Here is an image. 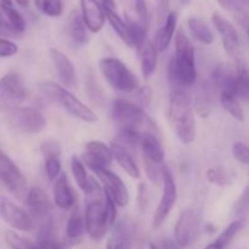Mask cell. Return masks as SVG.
Returning a JSON list of instances; mask_svg holds the SVG:
<instances>
[{"label": "cell", "instance_id": "1", "mask_svg": "<svg viewBox=\"0 0 249 249\" xmlns=\"http://www.w3.org/2000/svg\"><path fill=\"white\" fill-rule=\"evenodd\" d=\"M175 55L168 65V80L173 89L194 87L197 80L195 48L184 31H178L174 36Z\"/></svg>", "mask_w": 249, "mask_h": 249}, {"label": "cell", "instance_id": "2", "mask_svg": "<svg viewBox=\"0 0 249 249\" xmlns=\"http://www.w3.org/2000/svg\"><path fill=\"white\" fill-rule=\"evenodd\" d=\"M168 119L177 138L185 145L196 140L194 100L185 89H173L169 95Z\"/></svg>", "mask_w": 249, "mask_h": 249}, {"label": "cell", "instance_id": "3", "mask_svg": "<svg viewBox=\"0 0 249 249\" xmlns=\"http://www.w3.org/2000/svg\"><path fill=\"white\" fill-rule=\"evenodd\" d=\"M113 121L121 128L135 129L141 133H153L157 135L158 128L155 122L146 114L145 109L125 99H114L111 106Z\"/></svg>", "mask_w": 249, "mask_h": 249}, {"label": "cell", "instance_id": "4", "mask_svg": "<svg viewBox=\"0 0 249 249\" xmlns=\"http://www.w3.org/2000/svg\"><path fill=\"white\" fill-rule=\"evenodd\" d=\"M41 90L49 99L53 100L56 104L60 105L74 118L85 122V123H95L97 121V116L95 114V112L87 105L83 104L77 96H74L66 88L53 84V83H45L41 85Z\"/></svg>", "mask_w": 249, "mask_h": 249}, {"label": "cell", "instance_id": "5", "mask_svg": "<svg viewBox=\"0 0 249 249\" xmlns=\"http://www.w3.org/2000/svg\"><path fill=\"white\" fill-rule=\"evenodd\" d=\"M100 71L106 82L114 90L123 94L136 92L139 89V80L136 75L129 70L128 66L116 57H104L99 62Z\"/></svg>", "mask_w": 249, "mask_h": 249}, {"label": "cell", "instance_id": "6", "mask_svg": "<svg viewBox=\"0 0 249 249\" xmlns=\"http://www.w3.org/2000/svg\"><path fill=\"white\" fill-rule=\"evenodd\" d=\"M202 231V213L198 208H187L180 213L174 228L175 241L181 248L190 247L198 240Z\"/></svg>", "mask_w": 249, "mask_h": 249}, {"label": "cell", "instance_id": "7", "mask_svg": "<svg viewBox=\"0 0 249 249\" xmlns=\"http://www.w3.org/2000/svg\"><path fill=\"white\" fill-rule=\"evenodd\" d=\"M7 121L12 128L27 135L41 133L46 126L45 117L33 107H16L10 109Z\"/></svg>", "mask_w": 249, "mask_h": 249}, {"label": "cell", "instance_id": "8", "mask_svg": "<svg viewBox=\"0 0 249 249\" xmlns=\"http://www.w3.org/2000/svg\"><path fill=\"white\" fill-rule=\"evenodd\" d=\"M85 231L94 241H101L112 228L106 211L105 198L92 199L88 203L84 213Z\"/></svg>", "mask_w": 249, "mask_h": 249}, {"label": "cell", "instance_id": "9", "mask_svg": "<svg viewBox=\"0 0 249 249\" xmlns=\"http://www.w3.org/2000/svg\"><path fill=\"white\" fill-rule=\"evenodd\" d=\"M27 97L23 77L17 72H9L0 78V105L12 109L18 107Z\"/></svg>", "mask_w": 249, "mask_h": 249}, {"label": "cell", "instance_id": "10", "mask_svg": "<svg viewBox=\"0 0 249 249\" xmlns=\"http://www.w3.org/2000/svg\"><path fill=\"white\" fill-rule=\"evenodd\" d=\"M0 181L17 198L27 196V180L14 160L0 151Z\"/></svg>", "mask_w": 249, "mask_h": 249}, {"label": "cell", "instance_id": "11", "mask_svg": "<svg viewBox=\"0 0 249 249\" xmlns=\"http://www.w3.org/2000/svg\"><path fill=\"white\" fill-rule=\"evenodd\" d=\"M163 192L160 199L157 208H156L155 215H153V226L160 228L163 225L167 218L169 216L170 212L175 207L178 199V189L175 184V179L172 172L168 167L163 165Z\"/></svg>", "mask_w": 249, "mask_h": 249}, {"label": "cell", "instance_id": "12", "mask_svg": "<svg viewBox=\"0 0 249 249\" xmlns=\"http://www.w3.org/2000/svg\"><path fill=\"white\" fill-rule=\"evenodd\" d=\"M212 22H213V26L215 27L219 36H220L226 53L231 58L238 60L241 56V44L240 36H238L236 27L228 18L221 16L219 12H214L212 15Z\"/></svg>", "mask_w": 249, "mask_h": 249}, {"label": "cell", "instance_id": "13", "mask_svg": "<svg viewBox=\"0 0 249 249\" xmlns=\"http://www.w3.org/2000/svg\"><path fill=\"white\" fill-rule=\"evenodd\" d=\"M94 173L101 180L105 186V191L114 199L117 206L122 208L128 206L130 202V194L128 187L118 175L114 174L108 168H99Z\"/></svg>", "mask_w": 249, "mask_h": 249}, {"label": "cell", "instance_id": "14", "mask_svg": "<svg viewBox=\"0 0 249 249\" xmlns=\"http://www.w3.org/2000/svg\"><path fill=\"white\" fill-rule=\"evenodd\" d=\"M0 215L5 223L15 230L29 232L34 228V220L31 214L7 198L0 199Z\"/></svg>", "mask_w": 249, "mask_h": 249}, {"label": "cell", "instance_id": "15", "mask_svg": "<svg viewBox=\"0 0 249 249\" xmlns=\"http://www.w3.org/2000/svg\"><path fill=\"white\" fill-rule=\"evenodd\" d=\"M113 152L111 146L99 140L88 141L85 143V153L83 155V162L92 172L99 168H108L113 162Z\"/></svg>", "mask_w": 249, "mask_h": 249}, {"label": "cell", "instance_id": "16", "mask_svg": "<svg viewBox=\"0 0 249 249\" xmlns=\"http://www.w3.org/2000/svg\"><path fill=\"white\" fill-rule=\"evenodd\" d=\"M26 203L33 220L36 219L39 223H44L49 219H53V203L46 192L40 187L34 186L29 189L26 196Z\"/></svg>", "mask_w": 249, "mask_h": 249}, {"label": "cell", "instance_id": "17", "mask_svg": "<svg viewBox=\"0 0 249 249\" xmlns=\"http://www.w3.org/2000/svg\"><path fill=\"white\" fill-rule=\"evenodd\" d=\"M80 15L91 33H99L106 23V14L104 5L97 0H80Z\"/></svg>", "mask_w": 249, "mask_h": 249}, {"label": "cell", "instance_id": "18", "mask_svg": "<svg viewBox=\"0 0 249 249\" xmlns=\"http://www.w3.org/2000/svg\"><path fill=\"white\" fill-rule=\"evenodd\" d=\"M53 197L55 206L62 211H70L77 206V195L63 173L53 182Z\"/></svg>", "mask_w": 249, "mask_h": 249}, {"label": "cell", "instance_id": "19", "mask_svg": "<svg viewBox=\"0 0 249 249\" xmlns=\"http://www.w3.org/2000/svg\"><path fill=\"white\" fill-rule=\"evenodd\" d=\"M50 55L61 84L63 87L74 88L77 84V74L72 61L57 49H50Z\"/></svg>", "mask_w": 249, "mask_h": 249}, {"label": "cell", "instance_id": "20", "mask_svg": "<svg viewBox=\"0 0 249 249\" xmlns=\"http://www.w3.org/2000/svg\"><path fill=\"white\" fill-rule=\"evenodd\" d=\"M71 170H72V175L74 178L75 182H77L78 187L85 195L94 196V195L101 194L100 185L97 184L94 178H90L88 175L84 162L80 158H78L77 156H72V158H71Z\"/></svg>", "mask_w": 249, "mask_h": 249}, {"label": "cell", "instance_id": "21", "mask_svg": "<svg viewBox=\"0 0 249 249\" xmlns=\"http://www.w3.org/2000/svg\"><path fill=\"white\" fill-rule=\"evenodd\" d=\"M40 151L44 156V167H45L46 177L50 181H55L61 173V148L58 143L53 141H46L41 143Z\"/></svg>", "mask_w": 249, "mask_h": 249}, {"label": "cell", "instance_id": "22", "mask_svg": "<svg viewBox=\"0 0 249 249\" xmlns=\"http://www.w3.org/2000/svg\"><path fill=\"white\" fill-rule=\"evenodd\" d=\"M140 147L143 153V160L153 163V164L162 165L164 162L165 152L160 143V139L153 133H143L141 139Z\"/></svg>", "mask_w": 249, "mask_h": 249}, {"label": "cell", "instance_id": "23", "mask_svg": "<svg viewBox=\"0 0 249 249\" xmlns=\"http://www.w3.org/2000/svg\"><path fill=\"white\" fill-rule=\"evenodd\" d=\"M177 26H178V14L172 11L167 15L162 27L157 31V34L155 36V46L158 51H165L169 48L172 43L174 34H177Z\"/></svg>", "mask_w": 249, "mask_h": 249}, {"label": "cell", "instance_id": "24", "mask_svg": "<svg viewBox=\"0 0 249 249\" xmlns=\"http://www.w3.org/2000/svg\"><path fill=\"white\" fill-rule=\"evenodd\" d=\"M67 34L73 45L77 48L84 46L89 41L87 26L83 21L80 12L75 11V10L70 15V18H68Z\"/></svg>", "mask_w": 249, "mask_h": 249}, {"label": "cell", "instance_id": "25", "mask_svg": "<svg viewBox=\"0 0 249 249\" xmlns=\"http://www.w3.org/2000/svg\"><path fill=\"white\" fill-rule=\"evenodd\" d=\"M133 236L129 225L124 221L114 224L111 236L106 243V249H131Z\"/></svg>", "mask_w": 249, "mask_h": 249}, {"label": "cell", "instance_id": "26", "mask_svg": "<svg viewBox=\"0 0 249 249\" xmlns=\"http://www.w3.org/2000/svg\"><path fill=\"white\" fill-rule=\"evenodd\" d=\"M112 152H113V157L116 158V160L118 162V164L121 165L122 169L126 173L130 178L133 179H140L141 172L139 169V165L136 164V162L134 160L133 156L130 155V151L126 150L125 147H123L122 145H119L118 142H112L111 143Z\"/></svg>", "mask_w": 249, "mask_h": 249}, {"label": "cell", "instance_id": "27", "mask_svg": "<svg viewBox=\"0 0 249 249\" xmlns=\"http://www.w3.org/2000/svg\"><path fill=\"white\" fill-rule=\"evenodd\" d=\"M157 49L155 44L150 40H146L145 44L141 46L139 50L140 53V62H141V73L143 78L148 79L151 75L155 73L157 68Z\"/></svg>", "mask_w": 249, "mask_h": 249}, {"label": "cell", "instance_id": "28", "mask_svg": "<svg viewBox=\"0 0 249 249\" xmlns=\"http://www.w3.org/2000/svg\"><path fill=\"white\" fill-rule=\"evenodd\" d=\"M105 14H106V19L108 21V23L111 24V27L113 28V31L116 32L117 36L124 41L128 46L133 48V41H131V36H130V29H129L128 23L126 21H124L121 16L116 12V10L111 9L108 6H105Z\"/></svg>", "mask_w": 249, "mask_h": 249}, {"label": "cell", "instance_id": "29", "mask_svg": "<svg viewBox=\"0 0 249 249\" xmlns=\"http://www.w3.org/2000/svg\"><path fill=\"white\" fill-rule=\"evenodd\" d=\"M187 26H189L190 33L194 36L195 40L199 41L204 45L213 44L214 34L206 21L198 18V17H190L187 19Z\"/></svg>", "mask_w": 249, "mask_h": 249}, {"label": "cell", "instance_id": "30", "mask_svg": "<svg viewBox=\"0 0 249 249\" xmlns=\"http://www.w3.org/2000/svg\"><path fill=\"white\" fill-rule=\"evenodd\" d=\"M243 225H245V220L243 219H238V220L232 221L213 242L209 243L203 249H226L231 245V242L236 237V235L242 230Z\"/></svg>", "mask_w": 249, "mask_h": 249}, {"label": "cell", "instance_id": "31", "mask_svg": "<svg viewBox=\"0 0 249 249\" xmlns=\"http://www.w3.org/2000/svg\"><path fill=\"white\" fill-rule=\"evenodd\" d=\"M195 112L201 118H208L212 112V90L208 83L202 84L194 100Z\"/></svg>", "mask_w": 249, "mask_h": 249}, {"label": "cell", "instance_id": "32", "mask_svg": "<svg viewBox=\"0 0 249 249\" xmlns=\"http://www.w3.org/2000/svg\"><path fill=\"white\" fill-rule=\"evenodd\" d=\"M232 92L238 100L249 102V71L243 65H238L237 73L233 77Z\"/></svg>", "mask_w": 249, "mask_h": 249}, {"label": "cell", "instance_id": "33", "mask_svg": "<svg viewBox=\"0 0 249 249\" xmlns=\"http://www.w3.org/2000/svg\"><path fill=\"white\" fill-rule=\"evenodd\" d=\"M85 231V220L84 215L80 213L78 206L74 207L73 212L71 213L70 218L67 220V225H66V236L70 240H78L83 236Z\"/></svg>", "mask_w": 249, "mask_h": 249}, {"label": "cell", "instance_id": "34", "mask_svg": "<svg viewBox=\"0 0 249 249\" xmlns=\"http://www.w3.org/2000/svg\"><path fill=\"white\" fill-rule=\"evenodd\" d=\"M221 107L238 122L245 121V111L238 102V99L231 91H220Z\"/></svg>", "mask_w": 249, "mask_h": 249}, {"label": "cell", "instance_id": "35", "mask_svg": "<svg viewBox=\"0 0 249 249\" xmlns=\"http://www.w3.org/2000/svg\"><path fill=\"white\" fill-rule=\"evenodd\" d=\"M142 134L141 131L135 130V129L129 128H121L118 136H117V141L119 145L125 147L126 150L134 151L136 147H139L141 143V139H142Z\"/></svg>", "mask_w": 249, "mask_h": 249}, {"label": "cell", "instance_id": "36", "mask_svg": "<svg viewBox=\"0 0 249 249\" xmlns=\"http://www.w3.org/2000/svg\"><path fill=\"white\" fill-rule=\"evenodd\" d=\"M36 7L48 17H60L65 10L63 0H34Z\"/></svg>", "mask_w": 249, "mask_h": 249}, {"label": "cell", "instance_id": "37", "mask_svg": "<svg viewBox=\"0 0 249 249\" xmlns=\"http://www.w3.org/2000/svg\"><path fill=\"white\" fill-rule=\"evenodd\" d=\"M0 9H1L2 14L6 17L7 22L10 23V26L17 32V33L22 34L27 28V23L24 17L22 16L21 12L17 11L14 6H2L0 5Z\"/></svg>", "mask_w": 249, "mask_h": 249}, {"label": "cell", "instance_id": "38", "mask_svg": "<svg viewBox=\"0 0 249 249\" xmlns=\"http://www.w3.org/2000/svg\"><path fill=\"white\" fill-rule=\"evenodd\" d=\"M206 178L211 184L220 187H228L232 185V179L224 169L219 167H212L206 172Z\"/></svg>", "mask_w": 249, "mask_h": 249}, {"label": "cell", "instance_id": "39", "mask_svg": "<svg viewBox=\"0 0 249 249\" xmlns=\"http://www.w3.org/2000/svg\"><path fill=\"white\" fill-rule=\"evenodd\" d=\"M5 241L11 249H40L36 243H33L27 238L22 237L15 231H6L5 232Z\"/></svg>", "mask_w": 249, "mask_h": 249}, {"label": "cell", "instance_id": "40", "mask_svg": "<svg viewBox=\"0 0 249 249\" xmlns=\"http://www.w3.org/2000/svg\"><path fill=\"white\" fill-rule=\"evenodd\" d=\"M143 168H145V172L148 180H150L152 184L158 185L160 181H163V165L153 164V163L143 160Z\"/></svg>", "mask_w": 249, "mask_h": 249}, {"label": "cell", "instance_id": "41", "mask_svg": "<svg viewBox=\"0 0 249 249\" xmlns=\"http://www.w3.org/2000/svg\"><path fill=\"white\" fill-rule=\"evenodd\" d=\"M232 155L237 162L249 167V146L242 141H236L232 145Z\"/></svg>", "mask_w": 249, "mask_h": 249}, {"label": "cell", "instance_id": "42", "mask_svg": "<svg viewBox=\"0 0 249 249\" xmlns=\"http://www.w3.org/2000/svg\"><path fill=\"white\" fill-rule=\"evenodd\" d=\"M134 6H135V12L138 15V21L142 24L145 28H148L150 23V14H148L147 5L145 0H134Z\"/></svg>", "mask_w": 249, "mask_h": 249}, {"label": "cell", "instance_id": "43", "mask_svg": "<svg viewBox=\"0 0 249 249\" xmlns=\"http://www.w3.org/2000/svg\"><path fill=\"white\" fill-rule=\"evenodd\" d=\"M18 53V46L16 43L6 38L0 36V58H6L15 56Z\"/></svg>", "mask_w": 249, "mask_h": 249}, {"label": "cell", "instance_id": "44", "mask_svg": "<svg viewBox=\"0 0 249 249\" xmlns=\"http://www.w3.org/2000/svg\"><path fill=\"white\" fill-rule=\"evenodd\" d=\"M148 249H182L179 243L172 238H157L148 242Z\"/></svg>", "mask_w": 249, "mask_h": 249}, {"label": "cell", "instance_id": "45", "mask_svg": "<svg viewBox=\"0 0 249 249\" xmlns=\"http://www.w3.org/2000/svg\"><path fill=\"white\" fill-rule=\"evenodd\" d=\"M152 99V90L148 87H141L136 90V105L145 109L150 106Z\"/></svg>", "mask_w": 249, "mask_h": 249}, {"label": "cell", "instance_id": "46", "mask_svg": "<svg viewBox=\"0 0 249 249\" xmlns=\"http://www.w3.org/2000/svg\"><path fill=\"white\" fill-rule=\"evenodd\" d=\"M21 36V34L17 33V32L10 26L6 17L4 16L1 9H0V36H1V38H16V36Z\"/></svg>", "mask_w": 249, "mask_h": 249}, {"label": "cell", "instance_id": "47", "mask_svg": "<svg viewBox=\"0 0 249 249\" xmlns=\"http://www.w3.org/2000/svg\"><path fill=\"white\" fill-rule=\"evenodd\" d=\"M248 209H249V184L246 186L245 191H243L242 196L240 197V199L236 202L233 212H235V214H242L245 213V212H247Z\"/></svg>", "mask_w": 249, "mask_h": 249}, {"label": "cell", "instance_id": "48", "mask_svg": "<svg viewBox=\"0 0 249 249\" xmlns=\"http://www.w3.org/2000/svg\"><path fill=\"white\" fill-rule=\"evenodd\" d=\"M138 207L140 213H145L146 208H147L148 204V196H147V189H146L145 184H140L139 185L138 189Z\"/></svg>", "mask_w": 249, "mask_h": 249}, {"label": "cell", "instance_id": "49", "mask_svg": "<svg viewBox=\"0 0 249 249\" xmlns=\"http://www.w3.org/2000/svg\"><path fill=\"white\" fill-rule=\"evenodd\" d=\"M87 85H88V89H92L94 90V92H92V95L91 96H90V99L91 100H94L95 102H99L100 100H102L104 99V97H102V92H101V90L99 89V85H97V83L95 82L94 80V78H89V80H88V83H87Z\"/></svg>", "mask_w": 249, "mask_h": 249}, {"label": "cell", "instance_id": "50", "mask_svg": "<svg viewBox=\"0 0 249 249\" xmlns=\"http://www.w3.org/2000/svg\"><path fill=\"white\" fill-rule=\"evenodd\" d=\"M218 1L219 4L226 10H233V7H235V2H233V0H218Z\"/></svg>", "mask_w": 249, "mask_h": 249}, {"label": "cell", "instance_id": "51", "mask_svg": "<svg viewBox=\"0 0 249 249\" xmlns=\"http://www.w3.org/2000/svg\"><path fill=\"white\" fill-rule=\"evenodd\" d=\"M101 4L105 5V6H108L111 9H116V1L114 0H101Z\"/></svg>", "mask_w": 249, "mask_h": 249}, {"label": "cell", "instance_id": "52", "mask_svg": "<svg viewBox=\"0 0 249 249\" xmlns=\"http://www.w3.org/2000/svg\"><path fill=\"white\" fill-rule=\"evenodd\" d=\"M16 4H18V6L21 7H28L29 5V0H15Z\"/></svg>", "mask_w": 249, "mask_h": 249}, {"label": "cell", "instance_id": "53", "mask_svg": "<svg viewBox=\"0 0 249 249\" xmlns=\"http://www.w3.org/2000/svg\"><path fill=\"white\" fill-rule=\"evenodd\" d=\"M0 5H2V6H14V0H0Z\"/></svg>", "mask_w": 249, "mask_h": 249}, {"label": "cell", "instance_id": "54", "mask_svg": "<svg viewBox=\"0 0 249 249\" xmlns=\"http://www.w3.org/2000/svg\"><path fill=\"white\" fill-rule=\"evenodd\" d=\"M247 34H248V38H249V27H248V29H247Z\"/></svg>", "mask_w": 249, "mask_h": 249}, {"label": "cell", "instance_id": "55", "mask_svg": "<svg viewBox=\"0 0 249 249\" xmlns=\"http://www.w3.org/2000/svg\"><path fill=\"white\" fill-rule=\"evenodd\" d=\"M248 1H249V0H248Z\"/></svg>", "mask_w": 249, "mask_h": 249}]
</instances>
